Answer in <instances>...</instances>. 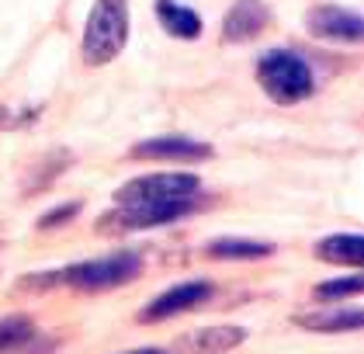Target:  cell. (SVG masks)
<instances>
[{"instance_id": "cell-13", "label": "cell", "mask_w": 364, "mask_h": 354, "mask_svg": "<svg viewBox=\"0 0 364 354\" xmlns=\"http://www.w3.org/2000/svg\"><path fill=\"white\" fill-rule=\"evenodd\" d=\"M316 257L326 261V264H350V268H361L364 264V240L354 233H336L316 244Z\"/></svg>"}, {"instance_id": "cell-11", "label": "cell", "mask_w": 364, "mask_h": 354, "mask_svg": "<svg viewBox=\"0 0 364 354\" xmlns=\"http://www.w3.org/2000/svg\"><path fill=\"white\" fill-rule=\"evenodd\" d=\"M295 327L316 333H343L364 327V309H319V313H295Z\"/></svg>"}, {"instance_id": "cell-2", "label": "cell", "mask_w": 364, "mask_h": 354, "mask_svg": "<svg viewBox=\"0 0 364 354\" xmlns=\"http://www.w3.org/2000/svg\"><path fill=\"white\" fill-rule=\"evenodd\" d=\"M257 80L274 105H299L316 90L312 70L291 49H271L257 59Z\"/></svg>"}, {"instance_id": "cell-17", "label": "cell", "mask_w": 364, "mask_h": 354, "mask_svg": "<svg viewBox=\"0 0 364 354\" xmlns=\"http://www.w3.org/2000/svg\"><path fill=\"white\" fill-rule=\"evenodd\" d=\"M80 216V202H66V205H56V209H49L46 216L38 219V229H59V226H66L70 219Z\"/></svg>"}, {"instance_id": "cell-6", "label": "cell", "mask_w": 364, "mask_h": 354, "mask_svg": "<svg viewBox=\"0 0 364 354\" xmlns=\"http://www.w3.org/2000/svg\"><path fill=\"white\" fill-rule=\"evenodd\" d=\"M198 188H201L198 174H173V170H167V174H149V177H136V181L122 184L114 202L125 205V202H142V198H188Z\"/></svg>"}, {"instance_id": "cell-8", "label": "cell", "mask_w": 364, "mask_h": 354, "mask_svg": "<svg viewBox=\"0 0 364 354\" xmlns=\"http://www.w3.org/2000/svg\"><path fill=\"white\" fill-rule=\"evenodd\" d=\"M306 25L316 38L323 42H361L364 38V21L354 14V11H343V7H333V4H319L306 14Z\"/></svg>"}, {"instance_id": "cell-3", "label": "cell", "mask_w": 364, "mask_h": 354, "mask_svg": "<svg viewBox=\"0 0 364 354\" xmlns=\"http://www.w3.org/2000/svg\"><path fill=\"white\" fill-rule=\"evenodd\" d=\"M129 42V7L125 0H97L84 28V59L90 66H105Z\"/></svg>"}, {"instance_id": "cell-14", "label": "cell", "mask_w": 364, "mask_h": 354, "mask_svg": "<svg viewBox=\"0 0 364 354\" xmlns=\"http://www.w3.org/2000/svg\"><path fill=\"white\" fill-rule=\"evenodd\" d=\"M156 21L167 28L173 38H198V35H201L198 11L177 4V0H156Z\"/></svg>"}, {"instance_id": "cell-4", "label": "cell", "mask_w": 364, "mask_h": 354, "mask_svg": "<svg viewBox=\"0 0 364 354\" xmlns=\"http://www.w3.org/2000/svg\"><path fill=\"white\" fill-rule=\"evenodd\" d=\"M198 202L188 198H142V202H125L118 205L112 216L101 219L105 229H156V226H170L177 219L191 216Z\"/></svg>"}, {"instance_id": "cell-9", "label": "cell", "mask_w": 364, "mask_h": 354, "mask_svg": "<svg viewBox=\"0 0 364 354\" xmlns=\"http://www.w3.org/2000/svg\"><path fill=\"white\" fill-rule=\"evenodd\" d=\"M267 21H271V11L264 0H236L223 21V42H236V46L250 42L267 28Z\"/></svg>"}, {"instance_id": "cell-18", "label": "cell", "mask_w": 364, "mask_h": 354, "mask_svg": "<svg viewBox=\"0 0 364 354\" xmlns=\"http://www.w3.org/2000/svg\"><path fill=\"white\" fill-rule=\"evenodd\" d=\"M129 354H164V351H129Z\"/></svg>"}, {"instance_id": "cell-16", "label": "cell", "mask_w": 364, "mask_h": 354, "mask_svg": "<svg viewBox=\"0 0 364 354\" xmlns=\"http://www.w3.org/2000/svg\"><path fill=\"white\" fill-rule=\"evenodd\" d=\"M364 292V278L350 274V278H330L323 285H316V299L319 302H340V299H354Z\"/></svg>"}, {"instance_id": "cell-10", "label": "cell", "mask_w": 364, "mask_h": 354, "mask_svg": "<svg viewBox=\"0 0 364 354\" xmlns=\"http://www.w3.org/2000/svg\"><path fill=\"white\" fill-rule=\"evenodd\" d=\"M247 340V330L243 327H201L191 330L177 340V348L184 354H225L232 348H240Z\"/></svg>"}, {"instance_id": "cell-15", "label": "cell", "mask_w": 364, "mask_h": 354, "mask_svg": "<svg viewBox=\"0 0 364 354\" xmlns=\"http://www.w3.org/2000/svg\"><path fill=\"white\" fill-rule=\"evenodd\" d=\"M35 340V323L31 316H4L0 320V354H11Z\"/></svg>"}, {"instance_id": "cell-5", "label": "cell", "mask_w": 364, "mask_h": 354, "mask_svg": "<svg viewBox=\"0 0 364 354\" xmlns=\"http://www.w3.org/2000/svg\"><path fill=\"white\" fill-rule=\"evenodd\" d=\"M212 281H205V278H191V281H181V285H173V288H167L164 296H156V299L149 302L146 309H142L139 323H164V320H170V316H181V313H188V309H198L201 302L212 299Z\"/></svg>"}, {"instance_id": "cell-12", "label": "cell", "mask_w": 364, "mask_h": 354, "mask_svg": "<svg viewBox=\"0 0 364 354\" xmlns=\"http://www.w3.org/2000/svg\"><path fill=\"white\" fill-rule=\"evenodd\" d=\"M212 261H264L274 254V244L264 240H236V236H219L205 246Z\"/></svg>"}, {"instance_id": "cell-7", "label": "cell", "mask_w": 364, "mask_h": 354, "mask_svg": "<svg viewBox=\"0 0 364 354\" xmlns=\"http://www.w3.org/2000/svg\"><path fill=\"white\" fill-rule=\"evenodd\" d=\"M132 160H177V164H198V160H212V146L198 142L188 136H156L142 139L129 150Z\"/></svg>"}, {"instance_id": "cell-1", "label": "cell", "mask_w": 364, "mask_h": 354, "mask_svg": "<svg viewBox=\"0 0 364 354\" xmlns=\"http://www.w3.org/2000/svg\"><path fill=\"white\" fill-rule=\"evenodd\" d=\"M142 271V257L136 250H118L108 257H97V261H80V264H70L63 271H49V274H25L21 278V288H49V285H66V288H77V292H105V288H118V285H129L136 274Z\"/></svg>"}]
</instances>
